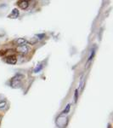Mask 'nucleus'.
<instances>
[{
	"instance_id": "3",
	"label": "nucleus",
	"mask_w": 113,
	"mask_h": 128,
	"mask_svg": "<svg viewBox=\"0 0 113 128\" xmlns=\"http://www.w3.org/2000/svg\"><path fill=\"white\" fill-rule=\"evenodd\" d=\"M16 51L18 53H20L21 56H24L25 54H27L28 51H29V47L26 44H23V45H20V46H18L16 48Z\"/></svg>"
},
{
	"instance_id": "5",
	"label": "nucleus",
	"mask_w": 113,
	"mask_h": 128,
	"mask_svg": "<svg viewBox=\"0 0 113 128\" xmlns=\"http://www.w3.org/2000/svg\"><path fill=\"white\" fill-rule=\"evenodd\" d=\"M26 43V38H16L13 41V44L16 45V46H20V45H23Z\"/></svg>"
},
{
	"instance_id": "10",
	"label": "nucleus",
	"mask_w": 113,
	"mask_h": 128,
	"mask_svg": "<svg viewBox=\"0 0 113 128\" xmlns=\"http://www.w3.org/2000/svg\"><path fill=\"white\" fill-rule=\"evenodd\" d=\"M70 108H71V104H67V106H66V108H65L64 109V111L62 112V114H67V113H69V111H70Z\"/></svg>"
},
{
	"instance_id": "4",
	"label": "nucleus",
	"mask_w": 113,
	"mask_h": 128,
	"mask_svg": "<svg viewBox=\"0 0 113 128\" xmlns=\"http://www.w3.org/2000/svg\"><path fill=\"white\" fill-rule=\"evenodd\" d=\"M4 62L8 64H11V65H15L17 62V57L14 55L9 56L5 57L4 58Z\"/></svg>"
},
{
	"instance_id": "6",
	"label": "nucleus",
	"mask_w": 113,
	"mask_h": 128,
	"mask_svg": "<svg viewBox=\"0 0 113 128\" xmlns=\"http://www.w3.org/2000/svg\"><path fill=\"white\" fill-rule=\"evenodd\" d=\"M17 4L21 10H26L28 7H29V2L28 1H19V2H17Z\"/></svg>"
},
{
	"instance_id": "8",
	"label": "nucleus",
	"mask_w": 113,
	"mask_h": 128,
	"mask_svg": "<svg viewBox=\"0 0 113 128\" xmlns=\"http://www.w3.org/2000/svg\"><path fill=\"white\" fill-rule=\"evenodd\" d=\"M43 68H44V66H43V64H42V63L38 64V65L37 66V67L34 68V73H39L41 70L43 69Z\"/></svg>"
},
{
	"instance_id": "13",
	"label": "nucleus",
	"mask_w": 113,
	"mask_h": 128,
	"mask_svg": "<svg viewBox=\"0 0 113 128\" xmlns=\"http://www.w3.org/2000/svg\"><path fill=\"white\" fill-rule=\"evenodd\" d=\"M37 37H38V38H39V40H43V38L45 37V34H38V35H37Z\"/></svg>"
},
{
	"instance_id": "11",
	"label": "nucleus",
	"mask_w": 113,
	"mask_h": 128,
	"mask_svg": "<svg viewBox=\"0 0 113 128\" xmlns=\"http://www.w3.org/2000/svg\"><path fill=\"white\" fill-rule=\"evenodd\" d=\"M78 89H77V90H75V94H74V102H77V99H78Z\"/></svg>"
},
{
	"instance_id": "12",
	"label": "nucleus",
	"mask_w": 113,
	"mask_h": 128,
	"mask_svg": "<svg viewBox=\"0 0 113 128\" xmlns=\"http://www.w3.org/2000/svg\"><path fill=\"white\" fill-rule=\"evenodd\" d=\"M94 51H95V50H92V52H91V55H90V56H89V61H91L92 60V58H93L94 57Z\"/></svg>"
},
{
	"instance_id": "2",
	"label": "nucleus",
	"mask_w": 113,
	"mask_h": 128,
	"mask_svg": "<svg viewBox=\"0 0 113 128\" xmlns=\"http://www.w3.org/2000/svg\"><path fill=\"white\" fill-rule=\"evenodd\" d=\"M67 117L63 116V115H60L59 116L56 120V125L57 126H59V128H65L67 124Z\"/></svg>"
},
{
	"instance_id": "15",
	"label": "nucleus",
	"mask_w": 113,
	"mask_h": 128,
	"mask_svg": "<svg viewBox=\"0 0 113 128\" xmlns=\"http://www.w3.org/2000/svg\"><path fill=\"white\" fill-rule=\"evenodd\" d=\"M1 37H3V35H2V34H0V38H1Z\"/></svg>"
},
{
	"instance_id": "1",
	"label": "nucleus",
	"mask_w": 113,
	"mask_h": 128,
	"mask_svg": "<svg viewBox=\"0 0 113 128\" xmlns=\"http://www.w3.org/2000/svg\"><path fill=\"white\" fill-rule=\"evenodd\" d=\"M23 78L24 76L22 74H16L10 80V86L15 89L20 88V86H22V80H23Z\"/></svg>"
},
{
	"instance_id": "9",
	"label": "nucleus",
	"mask_w": 113,
	"mask_h": 128,
	"mask_svg": "<svg viewBox=\"0 0 113 128\" xmlns=\"http://www.w3.org/2000/svg\"><path fill=\"white\" fill-rule=\"evenodd\" d=\"M7 107V102L5 101H1L0 102V110H3Z\"/></svg>"
},
{
	"instance_id": "7",
	"label": "nucleus",
	"mask_w": 113,
	"mask_h": 128,
	"mask_svg": "<svg viewBox=\"0 0 113 128\" xmlns=\"http://www.w3.org/2000/svg\"><path fill=\"white\" fill-rule=\"evenodd\" d=\"M20 13H19V10L17 9H14L12 10L11 14L10 15L8 16V17L9 18H11V19H15V18H18V16H19Z\"/></svg>"
},
{
	"instance_id": "14",
	"label": "nucleus",
	"mask_w": 113,
	"mask_h": 128,
	"mask_svg": "<svg viewBox=\"0 0 113 128\" xmlns=\"http://www.w3.org/2000/svg\"><path fill=\"white\" fill-rule=\"evenodd\" d=\"M108 126H109V128H111V126H111V124H109V125H108Z\"/></svg>"
}]
</instances>
